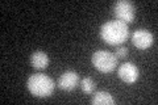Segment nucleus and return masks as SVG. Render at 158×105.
I'll use <instances>...</instances> for the list:
<instances>
[{
	"label": "nucleus",
	"instance_id": "obj_1",
	"mask_svg": "<svg viewBox=\"0 0 158 105\" xmlns=\"http://www.w3.org/2000/svg\"><path fill=\"white\" fill-rule=\"evenodd\" d=\"M100 37L106 43L111 46H118L123 45L127 38L129 37V28L128 24L118 21V20H111L102 25Z\"/></svg>",
	"mask_w": 158,
	"mask_h": 105
},
{
	"label": "nucleus",
	"instance_id": "obj_2",
	"mask_svg": "<svg viewBox=\"0 0 158 105\" xmlns=\"http://www.w3.org/2000/svg\"><path fill=\"white\" fill-rule=\"evenodd\" d=\"M27 87L33 96L36 97H49L54 92L53 79L44 74H34L27 82Z\"/></svg>",
	"mask_w": 158,
	"mask_h": 105
},
{
	"label": "nucleus",
	"instance_id": "obj_3",
	"mask_svg": "<svg viewBox=\"0 0 158 105\" xmlns=\"http://www.w3.org/2000/svg\"><path fill=\"white\" fill-rule=\"evenodd\" d=\"M91 62L98 71L103 74H108L113 71L117 66V58L113 53L108 51V50H96L92 54Z\"/></svg>",
	"mask_w": 158,
	"mask_h": 105
},
{
	"label": "nucleus",
	"instance_id": "obj_4",
	"mask_svg": "<svg viewBox=\"0 0 158 105\" xmlns=\"http://www.w3.org/2000/svg\"><path fill=\"white\" fill-rule=\"evenodd\" d=\"M113 12H115L118 21H123L125 24L132 22L136 16L135 6L128 0H118V2H116L115 6H113Z\"/></svg>",
	"mask_w": 158,
	"mask_h": 105
},
{
	"label": "nucleus",
	"instance_id": "obj_5",
	"mask_svg": "<svg viewBox=\"0 0 158 105\" xmlns=\"http://www.w3.org/2000/svg\"><path fill=\"white\" fill-rule=\"evenodd\" d=\"M118 78L121 79L124 83L127 84H133L135 82H137L138 79V75H140V71L136 64H133L132 62H125L123 63L120 67H118V71H117Z\"/></svg>",
	"mask_w": 158,
	"mask_h": 105
},
{
	"label": "nucleus",
	"instance_id": "obj_6",
	"mask_svg": "<svg viewBox=\"0 0 158 105\" xmlns=\"http://www.w3.org/2000/svg\"><path fill=\"white\" fill-rule=\"evenodd\" d=\"M132 42L138 49H148L154 42V37L148 29H136L132 33Z\"/></svg>",
	"mask_w": 158,
	"mask_h": 105
},
{
	"label": "nucleus",
	"instance_id": "obj_7",
	"mask_svg": "<svg viewBox=\"0 0 158 105\" xmlns=\"http://www.w3.org/2000/svg\"><path fill=\"white\" fill-rule=\"evenodd\" d=\"M78 84H79V76L77 71H73V70L65 71L58 79V87L63 89V91H73Z\"/></svg>",
	"mask_w": 158,
	"mask_h": 105
},
{
	"label": "nucleus",
	"instance_id": "obj_8",
	"mask_svg": "<svg viewBox=\"0 0 158 105\" xmlns=\"http://www.w3.org/2000/svg\"><path fill=\"white\" fill-rule=\"evenodd\" d=\"M49 62H50V59H49L48 54L41 51V50H37V51H34L31 57V64L36 68V70H44L49 66Z\"/></svg>",
	"mask_w": 158,
	"mask_h": 105
},
{
	"label": "nucleus",
	"instance_id": "obj_9",
	"mask_svg": "<svg viewBox=\"0 0 158 105\" xmlns=\"http://www.w3.org/2000/svg\"><path fill=\"white\" fill-rule=\"evenodd\" d=\"M91 104L92 105H113L115 104V99H113V96L110 92L98 91L94 93Z\"/></svg>",
	"mask_w": 158,
	"mask_h": 105
},
{
	"label": "nucleus",
	"instance_id": "obj_10",
	"mask_svg": "<svg viewBox=\"0 0 158 105\" xmlns=\"http://www.w3.org/2000/svg\"><path fill=\"white\" fill-rule=\"evenodd\" d=\"M81 89L87 95H92L95 91V82L92 78H83L81 80Z\"/></svg>",
	"mask_w": 158,
	"mask_h": 105
},
{
	"label": "nucleus",
	"instance_id": "obj_11",
	"mask_svg": "<svg viewBox=\"0 0 158 105\" xmlns=\"http://www.w3.org/2000/svg\"><path fill=\"white\" fill-rule=\"evenodd\" d=\"M115 55L116 58H125L128 55V47L127 46H123V45H118L116 46V50H115Z\"/></svg>",
	"mask_w": 158,
	"mask_h": 105
}]
</instances>
